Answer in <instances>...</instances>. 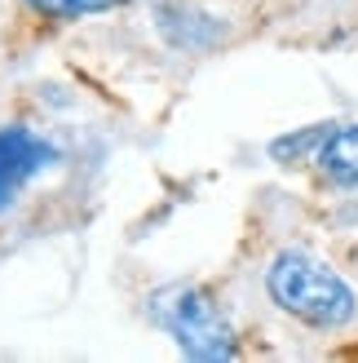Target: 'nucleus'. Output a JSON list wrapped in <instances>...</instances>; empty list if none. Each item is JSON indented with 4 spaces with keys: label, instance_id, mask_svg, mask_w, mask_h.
<instances>
[{
    "label": "nucleus",
    "instance_id": "7ed1b4c3",
    "mask_svg": "<svg viewBox=\"0 0 358 363\" xmlns=\"http://www.w3.org/2000/svg\"><path fill=\"white\" fill-rule=\"evenodd\" d=\"M53 164H58V147L49 138H40L27 124L0 129V213H9L18 195Z\"/></svg>",
    "mask_w": 358,
    "mask_h": 363
},
{
    "label": "nucleus",
    "instance_id": "423d86ee",
    "mask_svg": "<svg viewBox=\"0 0 358 363\" xmlns=\"http://www.w3.org/2000/svg\"><path fill=\"white\" fill-rule=\"evenodd\" d=\"M332 129H336V120L310 124V129H296V133H283V138L270 142V160H279V164H301V160H314Z\"/></svg>",
    "mask_w": 358,
    "mask_h": 363
},
{
    "label": "nucleus",
    "instance_id": "f257e3e1",
    "mask_svg": "<svg viewBox=\"0 0 358 363\" xmlns=\"http://www.w3.org/2000/svg\"><path fill=\"white\" fill-rule=\"evenodd\" d=\"M265 297L288 319L318 333H341L358 319V293L341 270L306 248H283L265 266Z\"/></svg>",
    "mask_w": 358,
    "mask_h": 363
},
{
    "label": "nucleus",
    "instance_id": "0eeeda50",
    "mask_svg": "<svg viewBox=\"0 0 358 363\" xmlns=\"http://www.w3.org/2000/svg\"><path fill=\"white\" fill-rule=\"evenodd\" d=\"M23 5L40 18H53V23H76V18L124 9V5H133V0H23Z\"/></svg>",
    "mask_w": 358,
    "mask_h": 363
},
{
    "label": "nucleus",
    "instance_id": "20e7f679",
    "mask_svg": "<svg viewBox=\"0 0 358 363\" xmlns=\"http://www.w3.org/2000/svg\"><path fill=\"white\" fill-rule=\"evenodd\" d=\"M155 31L182 53H208L226 40V23L190 0H155Z\"/></svg>",
    "mask_w": 358,
    "mask_h": 363
},
{
    "label": "nucleus",
    "instance_id": "f03ea898",
    "mask_svg": "<svg viewBox=\"0 0 358 363\" xmlns=\"http://www.w3.org/2000/svg\"><path fill=\"white\" fill-rule=\"evenodd\" d=\"M151 315L155 323L164 328L177 350L186 359H200V363H221V359H235L239 354V337H235V323L226 319V311L212 293L195 284H173V288H159L151 297Z\"/></svg>",
    "mask_w": 358,
    "mask_h": 363
},
{
    "label": "nucleus",
    "instance_id": "39448f33",
    "mask_svg": "<svg viewBox=\"0 0 358 363\" xmlns=\"http://www.w3.org/2000/svg\"><path fill=\"white\" fill-rule=\"evenodd\" d=\"M314 164H318V173H323L332 186H341V191L358 186V120L354 124H336V129L328 133V142L318 147Z\"/></svg>",
    "mask_w": 358,
    "mask_h": 363
}]
</instances>
